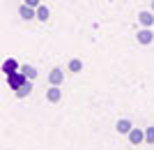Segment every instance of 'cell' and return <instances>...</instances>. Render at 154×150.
<instances>
[{
    "instance_id": "14",
    "label": "cell",
    "mask_w": 154,
    "mask_h": 150,
    "mask_svg": "<svg viewBox=\"0 0 154 150\" xmlns=\"http://www.w3.org/2000/svg\"><path fill=\"white\" fill-rule=\"evenodd\" d=\"M145 143H154V127L145 129Z\"/></svg>"
},
{
    "instance_id": "6",
    "label": "cell",
    "mask_w": 154,
    "mask_h": 150,
    "mask_svg": "<svg viewBox=\"0 0 154 150\" xmlns=\"http://www.w3.org/2000/svg\"><path fill=\"white\" fill-rule=\"evenodd\" d=\"M62 78H64V74H62V69H58V67L48 74V81H51L53 85H60V83H62Z\"/></svg>"
},
{
    "instance_id": "16",
    "label": "cell",
    "mask_w": 154,
    "mask_h": 150,
    "mask_svg": "<svg viewBox=\"0 0 154 150\" xmlns=\"http://www.w3.org/2000/svg\"><path fill=\"white\" fill-rule=\"evenodd\" d=\"M152 12H154V0H152Z\"/></svg>"
},
{
    "instance_id": "15",
    "label": "cell",
    "mask_w": 154,
    "mask_h": 150,
    "mask_svg": "<svg viewBox=\"0 0 154 150\" xmlns=\"http://www.w3.org/2000/svg\"><path fill=\"white\" fill-rule=\"evenodd\" d=\"M23 5H28V7H35V9H37V7L42 5V0H23Z\"/></svg>"
},
{
    "instance_id": "3",
    "label": "cell",
    "mask_w": 154,
    "mask_h": 150,
    "mask_svg": "<svg viewBox=\"0 0 154 150\" xmlns=\"http://www.w3.org/2000/svg\"><path fill=\"white\" fill-rule=\"evenodd\" d=\"M19 16H21V19H26V21L37 19V9H35V7H28V5H21L19 7Z\"/></svg>"
},
{
    "instance_id": "7",
    "label": "cell",
    "mask_w": 154,
    "mask_h": 150,
    "mask_svg": "<svg viewBox=\"0 0 154 150\" xmlns=\"http://www.w3.org/2000/svg\"><path fill=\"white\" fill-rule=\"evenodd\" d=\"M138 21H140L145 28H149L154 23V14L152 12H140V14H138Z\"/></svg>"
},
{
    "instance_id": "4",
    "label": "cell",
    "mask_w": 154,
    "mask_h": 150,
    "mask_svg": "<svg viewBox=\"0 0 154 150\" xmlns=\"http://www.w3.org/2000/svg\"><path fill=\"white\" fill-rule=\"evenodd\" d=\"M60 97H62V90H60L58 85H53L51 90L46 92V99H48L51 104H58V102H60Z\"/></svg>"
},
{
    "instance_id": "9",
    "label": "cell",
    "mask_w": 154,
    "mask_h": 150,
    "mask_svg": "<svg viewBox=\"0 0 154 150\" xmlns=\"http://www.w3.org/2000/svg\"><path fill=\"white\" fill-rule=\"evenodd\" d=\"M16 69H19V62H16V60H5V62H2V72L5 74H14Z\"/></svg>"
},
{
    "instance_id": "1",
    "label": "cell",
    "mask_w": 154,
    "mask_h": 150,
    "mask_svg": "<svg viewBox=\"0 0 154 150\" xmlns=\"http://www.w3.org/2000/svg\"><path fill=\"white\" fill-rule=\"evenodd\" d=\"M7 81L12 85V90H21V88L28 83V76L23 72H14V74H7Z\"/></svg>"
},
{
    "instance_id": "11",
    "label": "cell",
    "mask_w": 154,
    "mask_h": 150,
    "mask_svg": "<svg viewBox=\"0 0 154 150\" xmlns=\"http://www.w3.org/2000/svg\"><path fill=\"white\" fill-rule=\"evenodd\" d=\"M69 72H83V60H78V58H74V60H71V62H69Z\"/></svg>"
},
{
    "instance_id": "13",
    "label": "cell",
    "mask_w": 154,
    "mask_h": 150,
    "mask_svg": "<svg viewBox=\"0 0 154 150\" xmlns=\"http://www.w3.org/2000/svg\"><path fill=\"white\" fill-rule=\"evenodd\" d=\"M21 72L26 74L28 78H35V76H37V69H35V67H30V65H23V67H21Z\"/></svg>"
},
{
    "instance_id": "8",
    "label": "cell",
    "mask_w": 154,
    "mask_h": 150,
    "mask_svg": "<svg viewBox=\"0 0 154 150\" xmlns=\"http://www.w3.org/2000/svg\"><path fill=\"white\" fill-rule=\"evenodd\" d=\"M134 129V127H131V123H129L127 118H122V120H117V132H120V134H127L129 136V132Z\"/></svg>"
},
{
    "instance_id": "10",
    "label": "cell",
    "mask_w": 154,
    "mask_h": 150,
    "mask_svg": "<svg viewBox=\"0 0 154 150\" xmlns=\"http://www.w3.org/2000/svg\"><path fill=\"white\" fill-rule=\"evenodd\" d=\"M48 16H51V12H48V7L39 5V7H37V19H39V21H48Z\"/></svg>"
},
{
    "instance_id": "12",
    "label": "cell",
    "mask_w": 154,
    "mask_h": 150,
    "mask_svg": "<svg viewBox=\"0 0 154 150\" xmlns=\"http://www.w3.org/2000/svg\"><path fill=\"white\" fill-rule=\"evenodd\" d=\"M30 92H32V83L28 81V83L23 85L21 90H16V97H26V95H30Z\"/></svg>"
},
{
    "instance_id": "2",
    "label": "cell",
    "mask_w": 154,
    "mask_h": 150,
    "mask_svg": "<svg viewBox=\"0 0 154 150\" xmlns=\"http://www.w3.org/2000/svg\"><path fill=\"white\" fill-rule=\"evenodd\" d=\"M129 141H131L134 145L145 143V132H143V129H138V127H134V129L129 132Z\"/></svg>"
},
{
    "instance_id": "5",
    "label": "cell",
    "mask_w": 154,
    "mask_h": 150,
    "mask_svg": "<svg viewBox=\"0 0 154 150\" xmlns=\"http://www.w3.org/2000/svg\"><path fill=\"white\" fill-rule=\"evenodd\" d=\"M152 39H154V35H152L149 28H143L140 33H138V42L140 44H152Z\"/></svg>"
}]
</instances>
